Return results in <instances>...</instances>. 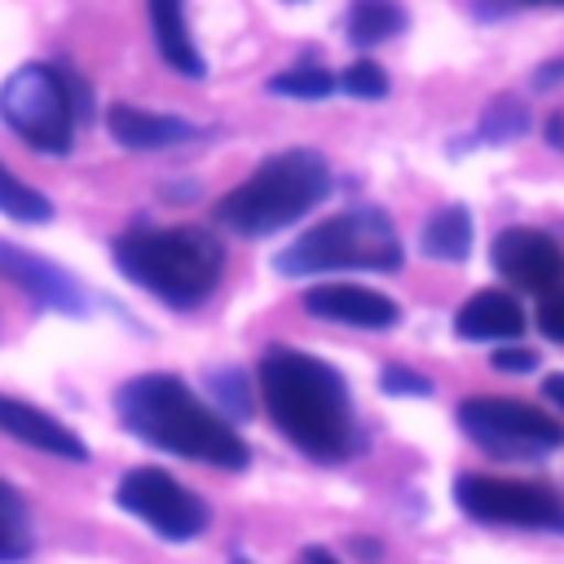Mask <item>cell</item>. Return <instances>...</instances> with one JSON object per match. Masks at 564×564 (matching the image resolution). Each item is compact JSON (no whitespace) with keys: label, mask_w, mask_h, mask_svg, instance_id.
<instances>
[{"label":"cell","mask_w":564,"mask_h":564,"mask_svg":"<svg viewBox=\"0 0 564 564\" xmlns=\"http://www.w3.org/2000/svg\"><path fill=\"white\" fill-rule=\"evenodd\" d=\"M260 397L273 427L313 463H344L361 449L357 414L344 388V375L300 348H264L260 357Z\"/></svg>","instance_id":"obj_1"},{"label":"cell","mask_w":564,"mask_h":564,"mask_svg":"<svg viewBox=\"0 0 564 564\" xmlns=\"http://www.w3.org/2000/svg\"><path fill=\"white\" fill-rule=\"evenodd\" d=\"M115 410L132 436L145 445L189 458V463H212L225 471L247 467V441L225 423L216 410H207L176 375H137L119 388Z\"/></svg>","instance_id":"obj_2"},{"label":"cell","mask_w":564,"mask_h":564,"mask_svg":"<svg viewBox=\"0 0 564 564\" xmlns=\"http://www.w3.org/2000/svg\"><path fill=\"white\" fill-rule=\"evenodd\" d=\"M115 264L128 282L159 295L167 308H198L225 269V247L194 225L176 229H132L115 242Z\"/></svg>","instance_id":"obj_3"},{"label":"cell","mask_w":564,"mask_h":564,"mask_svg":"<svg viewBox=\"0 0 564 564\" xmlns=\"http://www.w3.org/2000/svg\"><path fill=\"white\" fill-rule=\"evenodd\" d=\"M326 194H330L326 159L317 150H282V154H269L242 185H234L216 203V220L242 238H264L300 220Z\"/></svg>","instance_id":"obj_4"},{"label":"cell","mask_w":564,"mask_h":564,"mask_svg":"<svg viewBox=\"0 0 564 564\" xmlns=\"http://www.w3.org/2000/svg\"><path fill=\"white\" fill-rule=\"evenodd\" d=\"M273 264L286 278H313V273H330V269L388 273L401 264V238L379 207H352V212H339V216L313 225L308 234H300Z\"/></svg>","instance_id":"obj_5"},{"label":"cell","mask_w":564,"mask_h":564,"mask_svg":"<svg viewBox=\"0 0 564 564\" xmlns=\"http://www.w3.org/2000/svg\"><path fill=\"white\" fill-rule=\"evenodd\" d=\"M0 115L4 123L40 154H70L75 119L88 115V93L75 75H57L53 66H18L0 84Z\"/></svg>","instance_id":"obj_6"},{"label":"cell","mask_w":564,"mask_h":564,"mask_svg":"<svg viewBox=\"0 0 564 564\" xmlns=\"http://www.w3.org/2000/svg\"><path fill=\"white\" fill-rule=\"evenodd\" d=\"M458 423L480 449H489L498 458H538V454L564 445V427L555 419H546L542 410H533L524 401H507V397L463 401Z\"/></svg>","instance_id":"obj_7"},{"label":"cell","mask_w":564,"mask_h":564,"mask_svg":"<svg viewBox=\"0 0 564 564\" xmlns=\"http://www.w3.org/2000/svg\"><path fill=\"white\" fill-rule=\"evenodd\" d=\"M115 498H119V507L128 516L145 520L167 542H194L207 529V520H212L207 502L194 489H185L176 476H167L163 467H132V471H123Z\"/></svg>","instance_id":"obj_8"},{"label":"cell","mask_w":564,"mask_h":564,"mask_svg":"<svg viewBox=\"0 0 564 564\" xmlns=\"http://www.w3.org/2000/svg\"><path fill=\"white\" fill-rule=\"evenodd\" d=\"M454 502L480 524H520L564 533V498L546 485L502 480V476H458Z\"/></svg>","instance_id":"obj_9"},{"label":"cell","mask_w":564,"mask_h":564,"mask_svg":"<svg viewBox=\"0 0 564 564\" xmlns=\"http://www.w3.org/2000/svg\"><path fill=\"white\" fill-rule=\"evenodd\" d=\"M494 269L524 291H555L564 278V251L542 229H502L494 238Z\"/></svg>","instance_id":"obj_10"},{"label":"cell","mask_w":564,"mask_h":564,"mask_svg":"<svg viewBox=\"0 0 564 564\" xmlns=\"http://www.w3.org/2000/svg\"><path fill=\"white\" fill-rule=\"evenodd\" d=\"M0 273L9 282H18L26 295H35V304H44V308H57V313H70V317H79L88 308L84 286L66 269H57L44 256L22 251L18 242H0Z\"/></svg>","instance_id":"obj_11"},{"label":"cell","mask_w":564,"mask_h":564,"mask_svg":"<svg viewBox=\"0 0 564 564\" xmlns=\"http://www.w3.org/2000/svg\"><path fill=\"white\" fill-rule=\"evenodd\" d=\"M304 308L322 322L361 326V330H388L401 317V308L388 295H379L370 286H348V282H326V286L304 291Z\"/></svg>","instance_id":"obj_12"},{"label":"cell","mask_w":564,"mask_h":564,"mask_svg":"<svg viewBox=\"0 0 564 564\" xmlns=\"http://www.w3.org/2000/svg\"><path fill=\"white\" fill-rule=\"evenodd\" d=\"M0 432L22 441V445H31V449L66 458V463H84L88 458V445L66 423H57L48 410H35V405H26L18 397H4V392H0Z\"/></svg>","instance_id":"obj_13"},{"label":"cell","mask_w":564,"mask_h":564,"mask_svg":"<svg viewBox=\"0 0 564 564\" xmlns=\"http://www.w3.org/2000/svg\"><path fill=\"white\" fill-rule=\"evenodd\" d=\"M106 128L128 150H163V145H181V141H194L198 137V123L176 119V115H154V110L128 106V101H119V106L106 110Z\"/></svg>","instance_id":"obj_14"},{"label":"cell","mask_w":564,"mask_h":564,"mask_svg":"<svg viewBox=\"0 0 564 564\" xmlns=\"http://www.w3.org/2000/svg\"><path fill=\"white\" fill-rule=\"evenodd\" d=\"M150 9V31H154V44L163 53V62L189 79L203 75V53L194 48V35H189V18H185V0H145Z\"/></svg>","instance_id":"obj_15"},{"label":"cell","mask_w":564,"mask_h":564,"mask_svg":"<svg viewBox=\"0 0 564 564\" xmlns=\"http://www.w3.org/2000/svg\"><path fill=\"white\" fill-rule=\"evenodd\" d=\"M454 330L463 339H516L524 330V317L507 291H480L458 308Z\"/></svg>","instance_id":"obj_16"},{"label":"cell","mask_w":564,"mask_h":564,"mask_svg":"<svg viewBox=\"0 0 564 564\" xmlns=\"http://www.w3.org/2000/svg\"><path fill=\"white\" fill-rule=\"evenodd\" d=\"M31 551H35V533L26 502L9 480H0V564H22Z\"/></svg>","instance_id":"obj_17"},{"label":"cell","mask_w":564,"mask_h":564,"mask_svg":"<svg viewBox=\"0 0 564 564\" xmlns=\"http://www.w3.org/2000/svg\"><path fill=\"white\" fill-rule=\"evenodd\" d=\"M423 251L432 260H467V251H471V216L463 207H441L423 225Z\"/></svg>","instance_id":"obj_18"},{"label":"cell","mask_w":564,"mask_h":564,"mask_svg":"<svg viewBox=\"0 0 564 564\" xmlns=\"http://www.w3.org/2000/svg\"><path fill=\"white\" fill-rule=\"evenodd\" d=\"M401 26H405V9L397 0H352V9H348V40L352 44L392 40Z\"/></svg>","instance_id":"obj_19"},{"label":"cell","mask_w":564,"mask_h":564,"mask_svg":"<svg viewBox=\"0 0 564 564\" xmlns=\"http://www.w3.org/2000/svg\"><path fill=\"white\" fill-rule=\"evenodd\" d=\"M0 212L13 216V220H22V225H44V220H53V203H48L35 185L18 181L4 163H0Z\"/></svg>","instance_id":"obj_20"},{"label":"cell","mask_w":564,"mask_h":564,"mask_svg":"<svg viewBox=\"0 0 564 564\" xmlns=\"http://www.w3.org/2000/svg\"><path fill=\"white\" fill-rule=\"evenodd\" d=\"M269 93L295 97V101H317V97H330V93H335V75L322 70V66H295V70L273 75V79H269Z\"/></svg>","instance_id":"obj_21"},{"label":"cell","mask_w":564,"mask_h":564,"mask_svg":"<svg viewBox=\"0 0 564 564\" xmlns=\"http://www.w3.org/2000/svg\"><path fill=\"white\" fill-rule=\"evenodd\" d=\"M339 88L348 97H361V101H379L388 93V75L375 66V62H352L344 75H339Z\"/></svg>","instance_id":"obj_22"},{"label":"cell","mask_w":564,"mask_h":564,"mask_svg":"<svg viewBox=\"0 0 564 564\" xmlns=\"http://www.w3.org/2000/svg\"><path fill=\"white\" fill-rule=\"evenodd\" d=\"M524 123H529L524 106H516V101H494L480 128H485V137H489V141H511V137H520V132H524Z\"/></svg>","instance_id":"obj_23"},{"label":"cell","mask_w":564,"mask_h":564,"mask_svg":"<svg viewBox=\"0 0 564 564\" xmlns=\"http://www.w3.org/2000/svg\"><path fill=\"white\" fill-rule=\"evenodd\" d=\"M207 379H212V388H216V397H220V401L229 405V414H234V419L251 410V401H247V392H238V388H242V375H238V370H207Z\"/></svg>","instance_id":"obj_24"},{"label":"cell","mask_w":564,"mask_h":564,"mask_svg":"<svg viewBox=\"0 0 564 564\" xmlns=\"http://www.w3.org/2000/svg\"><path fill=\"white\" fill-rule=\"evenodd\" d=\"M538 326H542L546 339H560V344H564V291H551V295L542 300V308H538Z\"/></svg>","instance_id":"obj_25"},{"label":"cell","mask_w":564,"mask_h":564,"mask_svg":"<svg viewBox=\"0 0 564 564\" xmlns=\"http://www.w3.org/2000/svg\"><path fill=\"white\" fill-rule=\"evenodd\" d=\"M383 388H388V392H410V397H427V392H432V383H427L423 375L405 370V366H388V370H383Z\"/></svg>","instance_id":"obj_26"},{"label":"cell","mask_w":564,"mask_h":564,"mask_svg":"<svg viewBox=\"0 0 564 564\" xmlns=\"http://www.w3.org/2000/svg\"><path fill=\"white\" fill-rule=\"evenodd\" d=\"M494 366L498 370H533L538 366V352H529V348H498L494 352Z\"/></svg>","instance_id":"obj_27"},{"label":"cell","mask_w":564,"mask_h":564,"mask_svg":"<svg viewBox=\"0 0 564 564\" xmlns=\"http://www.w3.org/2000/svg\"><path fill=\"white\" fill-rule=\"evenodd\" d=\"M542 392H546V401H555V405L564 410V375H546V383H542Z\"/></svg>","instance_id":"obj_28"},{"label":"cell","mask_w":564,"mask_h":564,"mask_svg":"<svg viewBox=\"0 0 564 564\" xmlns=\"http://www.w3.org/2000/svg\"><path fill=\"white\" fill-rule=\"evenodd\" d=\"M300 564H339L326 546H304V555H300Z\"/></svg>","instance_id":"obj_29"},{"label":"cell","mask_w":564,"mask_h":564,"mask_svg":"<svg viewBox=\"0 0 564 564\" xmlns=\"http://www.w3.org/2000/svg\"><path fill=\"white\" fill-rule=\"evenodd\" d=\"M234 564H247V560H234Z\"/></svg>","instance_id":"obj_30"}]
</instances>
